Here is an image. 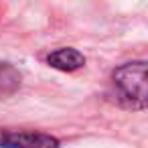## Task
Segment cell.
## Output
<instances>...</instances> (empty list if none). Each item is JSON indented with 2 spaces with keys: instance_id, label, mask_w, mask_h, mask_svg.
Masks as SVG:
<instances>
[{
  "instance_id": "obj_3",
  "label": "cell",
  "mask_w": 148,
  "mask_h": 148,
  "mask_svg": "<svg viewBox=\"0 0 148 148\" xmlns=\"http://www.w3.org/2000/svg\"><path fill=\"white\" fill-rule=\"evenodd\" d=\"M47 61L51 67H55L59 71H75L85 65L83 55L75 49H57L55 53H51L47 57Z\"/></svg>"
},
{
  "instance_id": "obj_2",
  "label": "cell",
  "mask_w": 148,
  "mask_h": 148,
  "mask_svg": "<svg viewBox=\"0 0 148 148\" xmlns=\"http://www.w3.org/2000/svg\"><path fill=\"white\" fill-rule=\"evenodd\" d=\"M0 148H59V142L41 132H0Z\"/></svg>"
},
{
  "instance_id": "obj_1",
  "label": "cell",
  "mask_w": 148,
  "mask_h": 148,
  "mask_svg": "<svg viewBox=\"0 0 148 148\" xmlns=\"http://www.w3.org/2000/svg\"><path fill=\"white\" fill-rule=\"evenodd\" d=\"M114 83L120 87L122 95L136 108L146 103V65L144 61L126 63L114 71Z\"/></svg>"
}]
</instances>
